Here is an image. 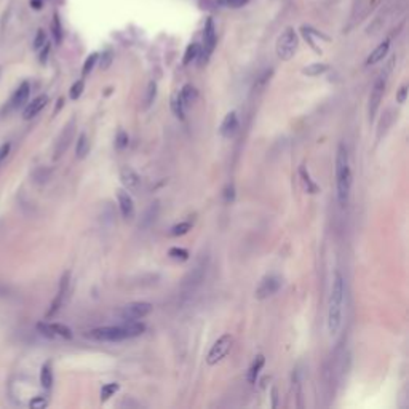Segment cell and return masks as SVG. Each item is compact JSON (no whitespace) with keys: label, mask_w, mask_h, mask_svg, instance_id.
<instances>
[{"label":"cell","mask_w":409,"mask_h":409,"mask_svg":"<svg viewBox=\"0 0 409 409\" xmlns=\"http://www.w3.org/2000/svg\"><path fill=\"white\" fill-rule=\"evenodd\" d=\"M344 299H345L344 278L339 272H336L334 278H332L329 306H328V331L331 336H337V332L342 328Z\"/></svg>","instance_id":"6da1fadb"},{"label":"cell","mask_w":409,"mask_h":409,"mask_svg":"<svg viewBox=\"0 0 409 409\" xmlns=\"http://www.w3.org/2000/svg\"><path fill=\"white\" fill-rule=\"evenodd\" d=\"M352 187V170L350 160H348V152L344 144H339L337 154H336V189H337V200L345 206L350 197Z\"/></svg>","instance_id":"7a4b0ae2"},{"label":"cell","mask_w":409,"mask_h":409,"mask_svg":"<svg viewBox=\"0 0 409 409\" xmlns=\"http://www.w3.org/2000/svg\"><path fill=\"white\" fill-rule=\"evenodd\" d=\"M298 50V35L296 31L291 27H288L286 31L278 37L277 40V55L280 59L288 61L294 56V53Z\"/></svg>","instance_id":"3957f363"},{"label":"cell","mask_w":409,"mask_h":409,"mask_svg":"<svg viewBox=\"0 0 409 409\" xmlns=\"http://www.w3.org/2000/svg\"><path fill=\"white\" fill-rule=\"evenodd\" d=\"M88 337H92L100 342H120V340L130 339L125 326H104L96 328L88 332Z\"/></svg>","instance_id":"277c9868"},{"label":"cell","mask_w":409,"mask_h":409,"mask_svg":"<svg viewBox=\"0 0 409 409\" xmlns=\"http://www.w3.org/2000/svg\"><path fill=\"white\" fill-rule=\"evenodd\" d=\"M389 72V71H387ZM387 72H382L379 75V79L376 80L373 90H371L369 95V104H368V115H369V122H373L374 115L377 113L379 105H381L382 96L385 92V83H387Z\"/></svg>","instance_id":"5b68a950"},{"label":"cell","mask_w":409,"mask_h":409,"mask_svg":"<svg viewBox=\"0 0 409 409\" xmlns=\"http://www.w3.org/2000/svg\"><path fill=\"white\" fill-rule=\"evenodd\" d=\"M232 344H233V337L230 334H224L219 337L216 342L213 344V347H211V350L208 353V357H206V363L209 366H214L217 365L219 361H221L227 353L230 352V348H232Z\"/></svg>","instance_id":"8992f818"},{"label":"cell","mask_w":409,"mask_h":409,"mask_svg":"<svg viewBox=\"0 0 409 409\" xmlns=\"http://www.w3.org/2000/svg\"><path fill=\"white\" fill-rule=\"evenodd\" d=\"M280 288H282V278L274 274L266 275L261 280V283L256 290V299L264 301L270 296H274L275 293H278Z\"/></svg>","instance_id":"52a82bcc"},{"label":"cell","mask_w":409,"mask_h":409,"mask_svg":"<svg viewBox=\"0 0 409 409\" xmlns=\"http://www.w3.org/2000/svg\"><path fill=\"white\" fill-rule=\"evenodd\" d=\"M150 312H152V304L150 302H131V304L125 306L122 318L125 321H138L142 320L144 316H147Z\"/></svg>","instance_id":"ba28073f"},{"label":"cell","mask_w":409,"mask_h":409,"mask_svg":"<svg viewBox=\"0 0 409 409\" xmlns=\"http://www.w3.org/2000/svg\"><path fill=\"white\" fill-rule=\"evenodd\" d=\"M216 47V29H214V22L213 19L206 21V26H204L203 31V47H200V53H202V63H206L211 53L214 51Z\"/></svg>","instance_id":"9c48e42d"},{"label":"cell","mask_w":409,"mask_h":409,"mask_svg":"<svg viewBox=\"0 0 409 409\" xmlns=\"http://www.w3.org/2000/svg\"><path fill=\"white\" fill-rule=\"evenodd\" d=\"M69 277H71L69 272H66V274L61 277V282H59V290H58V294H56L55 301L51 302V307H50L48 313H47V318H50V316H55V315L59 312V310H61V307L64 306L66 296H67V293H69Z\"/></svg>","instance_id":"30bf717a"},{"label":"cell","mask_w":409,"mask_h":409,"mask_svg":"<svg viewBox=\"0 0 409 409\" xmlns=\"http://www.w3.org/2000/svg\"><path fill=\"white\" fill-rule=\"evenodd\" d=\"M37 329H39L43 336L47 337H64V339H72V331L71 328H67L66 324L61 323H39L37 324Z\"/></svg>","instance_id":"8fae6325"},{"label":"cell","mask_w":409,"mask_h":409,"mask_svg":"<svg viewBox=\"0 0 409 409\" xmlns=\"http://www.w3.org/2000/svg\"><path fill=\"white\" fill-rule=\"evenodd\" d=\"M74 131H75V122H74V120H71V122L64 126L63 133L59 134V138L56 141V146H55V160H58V158L61 157L67 150V147H69V144H71V141L74 138Z\"/></svg>","instance_id":"7c38bea8"},{"label":"cell","mask_w":409,"mask_h":409,"mask_svg":"<svg viewBox=\"0 0 409 409\" xmlns=\"http://www.w3.org/2000/svg\"><path fill=\"white\" fill-rule=\"evenodd\" d=\"M120 181H122L123 187L128 192H138L141 189V178L130 166H123L120 170Z\"/></svg>","instance_id":"4fadbf2b"},{"label":"cell","mask_w":409,"mask_h":409,"mask_svg":"<svg viewBox=\"0 0 409 409\" xmlns=\"http://www.w3.org/2000/svg\"><path fill=\"white\" fill-rule=\"evenodd\" d=\"M117 200H118V208H120V213H122L123 219H126V221L133 219L134 217V203H133L131 195L126 191H123V189H118Z\"/></svg>","instance_id":"5bb4252c"},{"label":"cell","mask_w":409,"mask_h":409,"mask_svg":"<svg viewBox=\"0 0 409 409\" xmlns=\"http://www.w3.org/2000/svg\"><path fill=\"white\" fill-rule=\"evenodd\" d=\"M29 95H31V85H29L27 82H22L11 96V100L8 102V110L19 109L21 105H24L29 100Z\"/></svg>","instance_id":"9a60e30c"},{"label":"cell","mask_w":409,"mask_h":409,"mask_svg":"<svg viewBox=\"0 0 409 409\" xmlns=\"http://www.w3.org/2000/svg\"><path fill=\"white\" fill-rule=\"evenodd\" d=\"M47 104H48V96L47 95L37 96L35 100H32V102L27 104V107L24 109V113H22V118H24V120H31V118L37 117L43 110V107Z\"/></svg>","instance_id":"2e32d148"},{"label":"cell","mask_w":409,"mask_h":409,"mask_svg":"<svg viewBox=\"0 0 409 409\" xmlns=\"http://www.w3.org/2000/svg\"><path fill=\"white\" fill-rule=\"evenodd\" d=\"M238 130V117L235 112H229L227 115L224 117L222 123H221V128H219V131L224 136V138H232L233 134L237 133Z\"/></svg>","instance_id":"e0dca14e"},{"label":"cell","mask_w":409,"mask_h":409,"mask_svg":"<svg viewBox=\"0 0 409 409\" xmlns=\"http://www.w3.org/2000/svg\"><path fill=\"white\" fill-rule=\"evenodd\" d=\"M389 48H390V42H389V40L382 42L374 51H371L369 58L366 59V64L371 66V64H376V63H379V61H382V59L385 58V55L389 53Z\"/></svg>","instance_id":"ac0fdd59"},{"label":"cell","mask_w":409,"mask_h":409,"mask_svg":"<svg viewBox=\"0 0 409 409\" xmlns=\"http://www.w3.org/2000/svg\"><path fill=\"white\" fill-rule=\"evenodd\" d=\"M264 363H266L264 355H257V357L254 358V361L251 363V366H249V369H248V382L249 384H256L257 376H259L261 369L264 366Z\"/></svg>","instance_id":"d6986e66"},{"label":"cell","mask_w":409,"mask_h":409,"mask_svg":"<svg viewBox=\"0 0 409 409\" xmlns=\"http://www.w3.org/2000/svg\"><path fill=\"white\" fill-rule=\"evenodd\" d=\"M179 95H181V100H183V102H184L186 107H187V105L194 104V102L197 101V98H199V92L195 90V87L189 85V83L183 87V90L179 92Z\"/></svg>","instance_id":"ffe728a7"},{"label":"cell","mask_w":409,"mask_h":409,"mask_svg":"<svg viewBox=\"0 0 409 409\" xmlns=\"http://www.w3.org/2000/svg\"><path fill=\"white\" fill-rule=\"evenodd\" d=\"M88 152H90L88 136L85 133H82L77 139V146H75V155H77V158H85Z\"/></svg>","instance_id":"44dd1931"},{"label":"cell","mask_w":409,"mask_h":409,"mask_svg":"<svg viewBox=\"0 0 409 409\" xmlns=\"http://www.w3.org/2000/svg\"><path fill=\"white\" fill-rule=\"evenodd\" d=\"M328 69H329L328 64H324V63H313V64L304 67V69H302V74L308 75V77H316V75L324 74Z\"/></svg>","instance_id":"7402d4cb"},{"label":"cell","mask_w":409,"mask_h":409,"mask_svg":"<svg viewBox=\"0 0 409 409\" xmlns=\"http://www.w3.org/2000/svg\"><path fill=\"white\" fill-rule=\"evenodd\" d=\"M40 384L43 389H51L53 385V371H51V363H45L40 371Z\"/></svg>","instance_id":"603a6c76"},{"label":"cell","mask_w":409,"mask_h":409,"mask_svg":"<svg viewBox=\"0 0 409 409\" xmlns=\"http://www.w3.org/2000/svg\"><path fill=\"white\" fill-rule=\"evenodd\" d=\"M184 109H186V105H184L183 100H181V95L179 93H174L171 96V110H173V113L178 118L183 120L184 118Z\"/></svg>","instance_id":"cb8c5ba5"},{"label":"cell","mask_w":409,"mask_h":409,"mask_svg":"<svg viewBox=\"0 0 409 409\" xmlns=\"http://www.w3.org/2000/svg\"><path fill=\"white\" fill-rule=\"evenodd\" d=\"M199 55H200V45L199 43H191V45H189L187 50H186L184 59H183L184 66H189L192 61H195V59L199 58Z\"/></svg>","instance_id":"d4e9b609"},{"label":"cell","mask_w":409,"mask_h":409,"mask_svg":"<svg viewBox=\"0 0 409 409\" xmlns=\"http://www.w3.org/2000/svg\"><path fill=\"white\" fill-rule=\"evenodd\" d=\"M157 214H158V203H152L150 206L147 208V211L144 213V217H142V222L141 225L142 227H149L152 224L155 219H157Z\"/></svg>","instance_id":"484cf974"},{"label":"cell","mask_w":409,"mask_h":409,"mask_svg":"<svg viewBox=\"0 0 409 409\" xmlns=\"http://www.w3.org/2000/svg\"><path fill=\"white\" fill-rule=\"evenodd\" d=\"M51 176V170L45 168V166H39L34 173H32V179L35 184H45L48 183V179Z\"/></svg>","instance_id":"4316f807"},{"label":"cell","mask_w":409,"mask_h":409,"mask_svg":"<svg viewBox=\"0 0 409 409\" xmlns=\"http://www.w3.org/2000/svg\"><path fill=\"white\" fill-rule=\"evenodd\" d=\"M192 229V222H179L176 225H173L171 227V230H170V235L171 237H181V235H186V233Z\"/></svg>","instance_id":"83f0119b"},{"label":"cell","mask_w":409,"mask_h":409,"mask_svg":"<svg viewBox=\"0 0 409 409\" xmlns=\"http://www.w3.org/2000/svg\"><path fill=\"white\" fill-rule=\"evenodd\" d=\"M120 389V385L117 382H110V384H105L102 385V389H101V401H107L113 393L118 392Z\"/></svg>","instance_id":"f1b7e54d"},{"label":"cell","mask_w":409,"mask_h":409,"mask_svg":"<svg viewBox=\"0 0 409 409\" xmlns=\"http://www.w3.org/2000/svg\"><path fill=\"white\" fill-rule=\"evenodd\" d=\"M301 178H302V181H304L306 189H307V192H308V194H316V192H318V186H316L315 183H312V179H310L308 173L306 171L304 166L301 168Z\"/></svg>","instance_id":"f546056e"},{"label":"cell","mask_w":409,"mask_h":409,"mask_svg":"<svg viewBox=\"0 0 409 409\" xmlns=\"http://www.w3.org/2000/svg\"><path fill=\"white\" fill-rule=\"evenodd\" d=\"M168 256L171 257V259H176V261H187L189 259V251L184 248H178V246H174L171 248L170 251H168Z\"/></svg>","instance_id":"4dcf8cb0"},{"label":"cell","mask_w":409,"mask_h":409,"mask_svg":"<svg viewBox=\"0 0 409 409\" xmlns=\"http://www.w3.org/2000/svg\"><path fill=\"white\" fill-rule=\"evenodd\" d=\"M51 31H53V37H55L56 43H61V40H63V27H61V21H59L58 14H55V19H53Z\"/></svg>","instance_id":"1f68e13d"},{"label":"cell","mask_w":409,"mask_h":409,"mask_svg":"<svg viewBox=\"0 0 409 409\" xmlns=\"http://www.w3.org/2000/svg\"><path fill=\"white\" fill-rule=\"evenodd\" d=\"M98 58H100V55H98V53H92V55H90V56L87 58V61H85V64H83V69H82L83 77H85V75H88L90 72L93 71L95 64L98 63Z\"/></svg>","instance_id":"d6a6232c"},{"label":"cell","mask_w":409,"mask_h":409,"mask_svg":"<svg viewBox=\"0 0 409 409\" xmlns=\"http://www.w3.org/2000/svg\"><path fill=\"white\" fill-rule=\"evenodd\" d=\"M272 74H274V69H266L264 71L259 77H257V80H256V83H254V90L256 88H264L267 85V82L270 80V77H272Z\"/></svg>","instance_id":"836d02e7"},{"label":"cell","mask_w":409,"mask_h":409,"mask_svg":"<svg viewBox=\"0 0 409 409\" xmlns=\"http://www.w3.org/2000/svg\"><path fill=\"white\" fill-rule=\"evenodd\" d=\"M83 88H85V83H83V80H77L74 83V85L71 87V92H69V96H71V100H79V98L82 96L83 93Z\"/></svg>","instance_id":"e575fe53"},{"label":"cell","mask_w":409,"mask_h":409,"mask_svg":"<svg viewBox=\"0 0 409 409\" xmlns=\"http://www.w3.org/2000/svg\"><path fill=\"white\" fill-rule=\"evenodd\" d=\"M128 142H130V138H128V134L123 131V130H120L117 133V138H115V146L118 150H123L125 147H128Z\"/></svg>","instance_id":"d590c367"},{"label":"cell","mask_w":409,"mask_h":409,"mask_svg":"<svg viewBox=\"0 0 409 409\" xmlns=\"http://www.w3.org/2000/svg\"><path fill=\"white\" fill-rule=\"evenodd\" d=\"M155 96H157V83L150 82L147 88V96H146V107L152 105V102L155 101Z\"/></svg>","instance_id":"8d00e7d4"},{"label":"cell","mask_w":409,"mask_h":409,"mask_svg":"<svg viewBox=\"0 0 409 409\" xmlns=\"http://www.w3.org/2000/svg\"><path fill=\"white\" fill-rule=\"evenodd\" d=\"M217 3L224 6H230V8H240V6L248 3V0H217Z\"/></svg>","instance_id":"74e56055"},{"label":"cell","mask_w":409,"mask_h":409,"mask_svg":"<svg viewBox=\"0 0 409 409\" xmlns=\"http://www.w3.org/2000/svg\"><path fill=\"white\" fill-rule=\"evenodd\" d=\"M45 43H47V35H45V32H43L42 29H40V31L37 32V35H35V40H34V50H40Z\"/></svg>","instance_id":"f35d334b"},{"label":"cell","mask_w":409,"mask_h":409,"mask_svg":"<svg viewBox=\"0 0 409 409\" xmlns=\"http://www.w3.org/2000/svg\"><path fill=\"white\" fill-rule=\"evenodd\" d=\"M224 199L227 203H232L233 200H235V187H233V184H227L225 189H224Z\"/></svg>","instance_id":"ab89813d"},{"label":"cell","mask_w":409,"mask_h":409,"mask_svg":"<svg viewBox=\"0 0 409 409\" xmlns=\"http://www.w3.org/2000/svg\"><path fill=\"white\" fill-rule=\"evenodd\" d=\"M47 405H48V401L45 397H35L31 403H29V406H31L32 409H43Z\"/></svg>","instance_id":"60d3db41"},{"label":"cell","mask_w":409,"mask_h":409,"mask_svg":"<svg viewBox=\"0 0 409 409\" xmlns=\"http://www.w3.org/2000/svg\"><path fill=\"white\" fill-rule=\"evenodd\" d=\"M10 149H11V144L10 142H5V144H2V146H0V163H2L5 158L8 157Z\"/></svg>","instance_id":"b9f144b4"},{"label":"cell","mask_w":409,"mask_h":409,"mask_svg":"<svg viewBox=\"0 0 409 409\" xmlns=\"http://www.w3.org/2000/svg\"><path fill=\"white\" fill-rule=\"evenodd\" d=\"M110 63H112V53L110 51H105L104 55H102V58H101V69L102 71L107 69V67L110 66Z\"/></svg>","instance_id":"7bdbcfd3"},{"label":"cell","mask_w":409,"mask_h":409,"mask_svg":"<svg viewBox=\"0 0 409 409\" xmlns=\"http://www.w3.org/2000/svg\"><path fill=\"white\" fill-rule=\"evenodd\" d=\"M406 98H408V85H403L397 93V101L400 104H403V102H406Z\"/></svg>","instance_id":"ee69618b"},{"label":"cell","mask_w":409,"mask_h":409,"mask_svg":"<svg viewBox=\"0 0 409 409\" xmlns=\"http://www.w3.org/2000/svg\"><path fill=\"white\" fill-rule=\"evenodd\" d=\"M40 50H42V51H40V63H45V61H47L48 53H50V43L47 42Z\"/></svg>","instance_id":"f6af8a7d"},{"label":"cell","mask_w":409,"mask_h":409,"mask_svg":"<svg viewBox=\"0 0 409 409\" xmlns=\"http://www.w3.org/2000/svg\"><path fill=\"white\" fill-rule=\"evenodd\" d=\"M272 400H274V403H272V406L275 408V406H277V390H275V389L272 390Z\"/></svg>","instance_id":"bcb514c9"},{"label":"cell","mask_w":409,"mask_h":409,"mask_svg":"<svg viewBox=\"0 0 409 409\" xmlns=\"http://www.w3.org/2000/svg\"><path fill=\"white\" fill-rule=\"evenodd\" d=\"M63 102H64V100H63V98H61V100H59V101H58V105H56V109H55V112H58L59 109H61V107H63Z\"/></svg>","instance_id":"7dc6e473"}]
</instances>
